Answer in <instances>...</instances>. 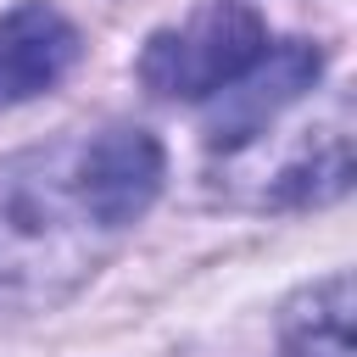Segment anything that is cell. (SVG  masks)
Listing matches in <instances>:
<instances>
[{
	"label": "cell",
	"mask_w": 357,
	"mask_h": 357,
	"mask_svg": "<svg viewBox=\"0 0 357 357\" xmlns=\"http://www.w3.org/2000/svg\"><path fill=\"white\" fill-rule=\"evenodd\" d=\"M128 229L84 167V134L0 162V312H50L117 251Z\"/></svg>",
	"instance_id": "obj_1"
},
{
	"label": "cell",
	"mask_w": 357,
	"mask_h": 357,
	"mask_svg": "<svg viewBox=\"0 0 357 357\" xmlns=\"http://www.w3.org/2000/svg\"><path fill=\"white\" fill-rule=\"evenodd\" d=\"M268 50V22L245 0H206L178 28L151 33L139 50V78L162 100H206L234 84Z\"/></svg>",
	"instance_id": "obj_2"
},
{
	"label": "cell",
	"mask_w": 357,
	"mask_h": 357,
	"mask_svg": "<svg viewBox=\"0 0 357 357\" xmlns=\"http://www.w3.org/2000/svg\"><path fill=\"white\" fill-rule=\"evenodd\" d=\"M324 73V50L307 39L268 45L234 84L206 95V145L223 156H245Z\"/></svg>",
	"instance_id": "obj_3"
},
{
	"label": "cell",
	"mask_w": 357,
	"mask_h": 357,
	"mask_svg": "<svg viewBox=\"0 0 357 357\" xmlns=\"http://www.w3.org/2000/svg\"><path fill=\"white\" fill-rule=\"evenodd\" d=\"M78 28L50 0H17L0 11V112L50 95L78 67Z\"/></svg>",
	"instance_id": "obj_4"
},
{
	"label": "cell",
	"mask_w": 357,
	"mask_h": 357,
	"mask_svg": "<svg viewBox=\"0 0 357 357\" xmlns=\"http://www.w3.org/2000/svg\"><path fill=\"white\" fill-rule=\"evenodd\" d=\"M351 184V100L335 95L329 123H312L296 134V145L279 156L268 184L257 190L262 206H318L346 195Z\"/></svg>",
	"instance_id": "obj_5"
},
{
	"label": "cell",
	"mask_w": 357,
	"mask_h": 357,
	"mask_svg": "<svg viewBox=\"0 0 357 357\" xmlns=\"http://www.w3.org/2000/svg\"><path fill=\"white\" fill-rule=\"evenodd\" d=\"M279 357H351V273H324L284 301Z\"/></svg>",
	"instance_id": "obj_6"
}]
</instances>
